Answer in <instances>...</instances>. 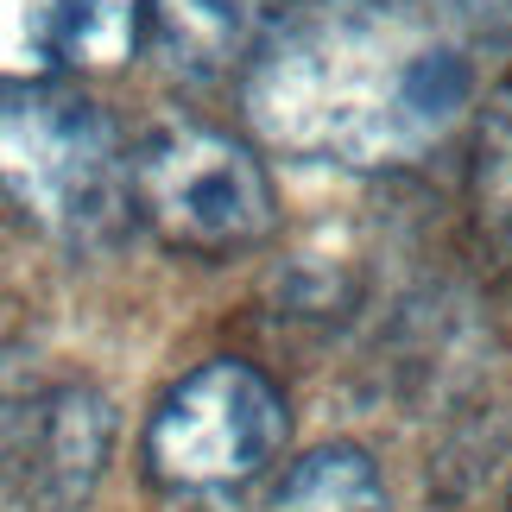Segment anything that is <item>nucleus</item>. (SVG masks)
<instances>
[{
	"label": "nucleus",
	"mask_w": 512,
	"mask_h": 512,
	"mask_svg": "<svg viewBox=\"0 0 512 512\" xmlns=\"http://www.w3.org/2000/svg\"><path fill=\"white\" fill-rule=\"evenodd\" d=\"M468 102L475 57L424 0H342L279 26L247 64V121L279 152L354 171L424 159Z\"/></svg>",
	"instance_id": "obj_1"
},
{
	"label": "nucleus",
	"mask_w": 512,
	"mask_h": 512,
	"mask_svg": "<svg viewBox=\"0 0 512 512\" xmlns=\"http://www.w3.org/2000/svg\"><path fill=\"white\" fill-rule=\"evenodd\" d=\"M0 190L57 241L108 247L133 222L114 114L70 83H0Z\"/></svg>",
	"instance_id": "obj_2"
},
{
	"label": "nucleus",
	"mask_w": 512,
	"mask_h": 512,
	"mask_svg": "<svg viewBox=\"0 0 512 512\" xmlns=\"http://www.w3.org/2000/svg\"><path fill=\"white\" fill-rule=\"evenodd\" d=\"M127 196L171 253L196 260L247 253L279 228V190L260 152L190 121H165L140 146H127Z\"/></svg>",
	"instance_id": "obj_3"
},
{
	"label": "nucleus",
	"mask_w": 512,
	"mask_h": 512,
	"mask_svg": "<svg viewBox=\"0 0 512 512\" xmlns=\"http://www.w3.org/2000/svg\"><path fill=\"white\" fill-rule=\"evenodd\" d=\"M291 405L253 361L215 354L190 367L146 424V468L171 494H228L285 456Z\"/></svg>",
	"instance_id": "obj_4"
},
{
	"label": "nucleus",
	"mask_w": 512,
	"mask_h": 512,
	"mask_svg": "<svg viewBox=\"0 0 512 512\" xmlns=\"http://www.w3.org/2000/svg\"><path fill=\"white\" fill-rule=\"evenodd\" d=\"M140 0H0V83H64L133 51Z\"/></svg>",
	"instance_id": "obj_5"
},
{
	"label": "nucleus",
	"mask_w": 512,
	"mask_h": 512,
	"mask_svg": "<svg viewBox=\"0 0 512 512\" xmlns=\"http://www.w3.org/2000/svg\"><path fill=\"white\" fill-rule=\"evenodd\" d=\"M152 51L190 83H222L247 70L260 45L285 26V0H140Z\"/></svg>",
	"instance_id": "obj_6"
},
{
	"label": "nucleus",
	"mask_w": 512,
	"mask_h": 512,
	"mask_svg": "<svg viewBox=\"0 0 512 512\" xmlns=\"http://www.w3.org/2000/svg\"><path fill=\"white\" fill-rule=\"evenodd\" d=\"M468 215L481 247L512 272V76L475 108V159H468Z\"/></svg>",
	"instance_id": "obj_7"
},
{
	"label": "nucleus",
	"mask_w": 512,
	"mask_h": 512,
	"mask_svg": "<svg viewBox=\"0 0 512 512\" xmlns=\"http://www.w3.org/2000/svg\"><path fill=\"white\" fill-rule=\"evenodd\" d=\"M272 512H392V500L367 449L323 443L304 462H291V475L272 494Z\"/></svg>",
	"instance_id": "obj_8"
},
{
	"label": "nucleus",
	"mask_w": 512,
	"mask_h": 512,
	"mask_svg": "<svg viewBox=\"0 0 512 512\" xmlns=\"http://www.w3.org/2000/svg\"><path fill=\"white\" fill-rule=\"evenodd\" d=\"M437 13V26H449L468 51L481 45H512V0H424Z\"/></svg>",
	"instance_id": "obj_9"
}]
</instances>
